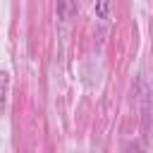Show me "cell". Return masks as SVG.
Here are the masks:
<instances>
[{"instance_id":"cell-2","label":"cell","mask_w":153,"mask_h":153,"mask_svg":"<svg viewBox=\"0 0 153 153\" xmlns=\"http://www.w3.org/2000/svg\"><path fill=\"white\" fill-rule=\"evenodd\" d=\"M110 5H112V0H96V5H93L96 17L103 19V22H108L110 19Z\"/></svg>"},{"instance_id":"cell-1","label":"cell","mask_w":153,"mask_h":153,"mask_svg":"<svg viewBox=\"0 0 153 153\" xmlns=\"http://www.w3.org/2000/svg\"><path fill=\"white\" fill-rule=\"evenodd\" d=\"M7 93H10V72H0V115L7 110Z\"/></svg>"}]
</instances>
